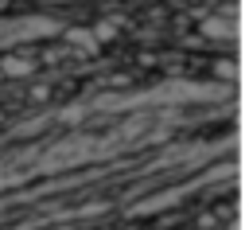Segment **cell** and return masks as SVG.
Listing matches in <instances>:
<instances>
[]
</instances>
